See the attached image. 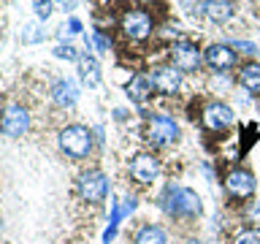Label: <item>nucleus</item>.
<instances>
[{
	"instance_id": "1",
	"label": "nucleus",
	"mask_w": 260,
	"mask_h": 244,
	"mask_svg": "<svg viewBox=\"0 0 260 244\" xmlns=\"http://www.w3.org/2000/svg\"><path fill=\"white\" fill-rule=\"evenodd\" d=\"M60 149L73 160H81L87 158L89 149H92V133L84 128V125H68L62 128L60 133Z\"/></svg>"
},
{
	"instance_id": "2",
	"label": "nucleus",
	"mask_w": 260,
	"mask_h": 244,
	"mask_svg": "<svg viewBox=\"0 0 260 244\" xmlns=\"http://www.w3.org/2000/svg\"><path fill=\"white\" fill-rule=\"evenodd\" d=\"M30 128V114L22 103H11L6 106L3 114H0V133L8 136V138H19L27 133Z\"/></svg>"
},
{
	"instance_id": "3",
	"label": "nucleus",
	"mask_w": 260,
	"mask_h": 244,
	"mask_svg": "<svg viewBox=\"0 0 260 244\" xmlns=\"http://www.w3.org/2000/svg\"><path fill=\"white\" fill-rule=\"evenodd\" d=\"M79 195L87 203H101L109 195V179L101 171H84L79 176Z\"/></svg>"
},
{
	"instance_id": "4",
	"label": "nucleus",
	"mask_w": 260,
	"mask_h": 244,
	"mask_svg": "<svg viewBox=\"0 0 260 244\" xmlns=\"http://www.w3.org/2000/svg\"><path fill=\"white\" fill-rule=\"evenodd\" d=\"M146 136H149L152 144H174L176 136H179V125L174 119L168 117V114H154L149 119V130H146Z\"/></svg>"
},
{
	"instance_id": "5",
	"label": "nucleus",
	"mask_w": 260,
	"mask_h": 244,
	"mask_svg": "<svg viewBox=\"0 0 260 244\" xmlns=\"http://www.w3.org/2000/svg\"><path fill=\"white\" fill-rule=\"evenodd\" d=\"M171 63H174V68H179L182 73L198 71V65H201L198 46L190 44V41H179V44L171 46Z\"/></svg>"
},
{
	"instance_id": "6",
	"label": "nucleus",
	"mask_w": 260,
	"mask_h": 244,
	"mask_svg": "<svg viewBox=\"0 0 260 244\" xmlns=\"http://www.w3.org/2000/svg\"><path fill=\"white\" fill-rule=\"evenodd\" d=\"M122 30H125V36L133 38V41L149 38V33H152V16L146 14V11L133 8V11H127L125 16H122Z\"/></svg>"
},
{
	"instance_id": "7",
	"label": "nucleus",
	"mask_w": 260,
	"mask_h": 244,
	"mask_svg": "<svg viewBox=\"0 0 260 244\" xmlns=\"http://www.w3.org/2000/svg\"><path fill=\"white\" fill-rule=\"evenodd\" d=\"M130 174H133L136 182L146 185V182H152V179H157L160 163H157V158H154L152 152H138L136 158L130 160Z\"/></svg>"
},
{
	"instance_id": "8",
	"label": "nucleus",
	"mask_w": 260,
	"mask_h": 244,
	"mask_svg": "<svg viewBox=\"0 0 260 244\" xmlns=\"http://www.w3.org/2000/svg\"><path fill=\"white\" fill-rule=\"evenodd\" d=\"M152 84L162 95H174L179 89V84H182V71L174 68V65H160L152 73Z\"/></svg>"
},
{
	"instance_id": "9",
	"label": "nucleus",
	"mask_w": 260,
	"mask_h": 244,
	"mask_svg": "<svg viewBox=\"0 0 260 244\" xmlns=\"http://www.w3.org/2000/svg\"><path fill=\"white\" fill-rule=\"evenodd\" d=\"M225 187H228V193H231L233 198H249V195L255 193V176H252L249 171H244V168H236V171L228 174Z\"/></svg>"
},
{
	"instance_id": "10",
	"label": "nucleus",
	"mask_w": 260,
	"mask_h": 244,
	"mask_svg": "<svg viewBox=\"0 0 260 244\" xmlns=\"http://www.w3.org/2000/svg\"><path fill=\"white\" fill-rule=\"evenodd\" d=\"M231 122H233V111L225 103H209L203 109V125L209 130H225L231 128Z\"/></svg>"
},
{
	"instance_id": "11",
	"label": "nucleus",
	"mask_w": 260,
	"mask_h": 244,
	"mask_svg": "<svg viewBox=\"0 0 260 244\" xmlns=\"http://www.w3.org/2000/svg\"><path fill=\"white\" fill-rule=\"evenodd\" d=\"M203 60H206V65L214 71H228L236 65V54H233V49H228L222 44H211L206 49V54H203Z\"/></svg>"
},
{
	"instance_id": "12",
	"label": "nucleus",
	"mask_w": 260,
	"mask_h": 244,
	"mask_svg": "<svg viewBox=\"0 0 260 244\" xmlns=\"http://www.w3.org/2000/svg\"><path fill=\"white\" fill-rule=\"evenodd\" d=\"M52 98H54V103L60 106V109H71V106L79 101V87L73 84L71 79H60L52 87Z\"/></svg>"
},
{
	"instance_id": "13",
	"label": "nucleus",
	"mask_w": 260,
	"mask_h": 244,
	"mask_svg": "<svg viewBox=\"0 0 260 244\" xmlns=\"http://www.w3.org/2000/svg\"><path fill=\"white\" fill-rule=\"evenodd\" d=\"M152 87H154L152 76H146V73H136V76L127 81V98H130V101H136V103H144L146 98H149Z\"/></svg>"
},
{
	"instance_id": "14",
	"label": "nucleus",
	"mask_w": 260,
	"mask_h": 244,
	"mask_svg": "<svg viewBox=\"0 0 260 244\" xmlns=\"http://www.w3.org/2000/svg\"><path fill=\"white\" fill-rule=\"evenodd\" d=\"M176 215H184V217L201 215V198H198V193L182 187V190H179V209H176Z\"/></svg>"
},
{
	"instance_id": "15",
	"label": "nucleus",
	"mask_w": 260,
	"mask_h": 244,
	"mask_svg": "<svg viewBox=\"0 0 260 244\" xmlns=\"http://www.w3.org/2000/svg\"><path fill=\"white\" fill-rule=\"evenodd\" d=\"M79 73H81V79L87 81V87H95L98 81H101V65H98V60L92 54H87L79 60Z\"/></svg>"
},
{
	"instance_id": "16",
	"label": "nucleus",
	"mask_w": 260,
	"mask_h": 244,
	"mask_svg": "<svg viewBox=\"0 0 260 244\" xmlns=\"http://www.w3.org/2000/svg\"><path fill=\"white\" fill-rule=\"evenodd\" d=\"M241 87H247L249 93H260V63H249L241 68Z\"/></svg>"
},
{
	"instance_id": "17",
	"label": "nucleus",
	"mask_w": 260,
	"mask_h": 244,
	"mask_svg": "<svg viewBox=\"0 0 260 244\" xmlns=\"http://www.w3.org/2000/svg\"><path fill=\"white\" fill-rule=\"evenodd\" d=\"M133 244H166V231L157 225H144L141 231L136 233Z\"/></svg>"
},
{
	"instance_id": "18",
	"label": "nucleus",
	"mask_w": 260,
	"mask_h": 244,
	"mask_svg": "<svg viewBox=\"0 0 260 244\" xmlns=\"http://www.w3.org/2000/svg\"><path fill=\"white\" fill-rule=\"evenodd\" d=\"M231 14H233L231 0H211L206 8V16L211 22H225V19H231Z\"/></svg>"
},
{
	"instance_id": "19",
	"label": "nucleus",
	"mask_w": 260,
	"mask_h": 244,
	"mask_svg": "<svg viewBox=\"0 0 260 244\" xmlns=\"http://www.w3.org/2000/svg\"><path fill=\"white\" fill-rule=\"evenodd\" d=\"M179 190H182L179 185H168V187H166V193H162L160 206L166 209L168 215H176V209H179Z\"/></svg>"
},
{
	"instance_id": "20",
	"label": "nucleus",
	"mask_w": 260,
	"mask_h": 244,
	"mask_svg": "<svg viewBox=\"0 0 260 244\" xmlns=\"http://www.w3.org/2000/svg\"><path fill=\"white\" fill-rule=\"evenodd\" d=\"M233 244H260V228H247V231L236 233Z\"/></svg>"
},
{
	"instance_id": "21",
	"label": "nucleus",
	"mask_w": 260,
	"mask_h": 244,
	"mask_svg": "<svg viewBox=\"0 0 260 244\" xmlns=\"http://www.w3.org/2000/svg\"><path fill=\"white\" fill-rule=\"evenodd\" d=\"M209 3H211V0H182L184 11H187V14H192V16H201V14L209 8Z\"/></svg>"
},
{
	"instance_id": "22",
	"label": "nucleus",
	"mask_w": 260,
	"mask_h": 244,
	"mask_svg": "<svg viewBox=\"0 0 260 244\" xmlns=\"http://www.w3.org/2000/svg\"><path fill=\"white\" fill-rule=\"evenodd\" d=\"M32 8H36L38 19H49L52 16V0H32Z\"/></svg>"
},
{
	"instance_id": "23",
	"label": "nucleus",
	"mask_w": 260,
	"mask_h": 244,
	"mask_svg": "<svg viewBox=\"0 0 260 244\" xmlns=\"http://www.w3.org/2000/svg\"><path fill=\"white\" fill-rule=\"evenodd\" d=\"M54 54L60 57V60H76V57H79V52L71 44H60V46L54 49Z\"/></svg>"
},
{
	"instance_id": "24",
	"label": "nucleus",
	"mask_w": 260,
	"mask_h": 244,
	"mask_svg": "<svg viewBox=\"0 0 260 244\" xmlns=\"http://www.w3.org/2000/svg\"><path fill=\"white\" fill-rule=\"evenodd\" d=\"M233 49H239L244 54H257V46L252 41H233Z\"/></svg>"
},
{
	"instance_id": "25",
	"label": "nucleus",
	"mask_w": 260,
	"mask_h": 244,
	"mask_svg": "<svg viewBox=\"0 0 260 244\" xmlns=\"http://www.w3.org/2000/svg\"><path fill=\"white\" fill-rule=\"evenodd\" d=\"M92 41H95V46H98V49H101V52H109V46H111V41H109V38H106V36H103V33H95V36H92Z\"/></svg>"
},
{
	"instance_id": "26",
	"label": "nucleus",
	"mask_w": 260,
	"mask_h": 244,
	"mask_svg": "<svg viewBox=\"0 0 260 244\" xmlns=\"http://www.w3.org/2000/svg\"><path fill=\"white\" fill-rule=\"evenodd\" d=\"M68 30H71V33H81V22H79V19H71V22H68Z\"/></svg>"
}]
</instances>
